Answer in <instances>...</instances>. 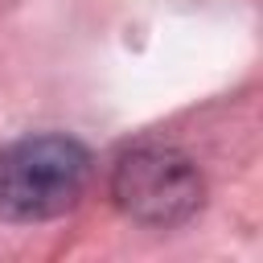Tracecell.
Segmentation results:
<instances>
[{
	"label": "cell",
	"instance_id": "1",
	"mask_svg": "<svg viewBox=\"0 0 263 263\" xmlns=\"http://www.w3.org/2000/svg\"><path fill=\"white\" fill-rule=\"evenodd\" d=\"M90 156L70 136H25L0 148V218L41 222L78 205Z\"/></svg>",
	"mask_w": 263,
	"mask_h": 263
},
{
	"label": "cell",
	"instance_id": "2",
	"mask_svg": "<svg viewBox=\"0 0 263 263\" xmlns=\"http://www.w3.org/2000/svg\"><path fill=\"white\" fill-rule=\"evenodd\" d=\"M115 201L148 226H173L201 205L197 168L173 148H136L115 164Z\"/></svg>",
	"mask_w": 263,
	"mask_h": 263
}]
</instances>
